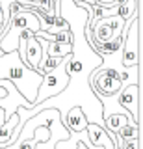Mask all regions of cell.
Listing matches in <instances>:
<instances>
[{
  "mask_svg": "<svg viewBox=\"0 0 143 149\" xmlns=\"http://www.w3.org/2000/svg\"><path fill=\"white\" fill-rule=\"evenodd\" d=\"M0 80L11 82L15 90L34 106V101L37 97V88L43 82V74L26 67L15 50V52L0 56Z\"/></svg>",
  "mask_w": 143,
  "mask_h": 149,
  "instance_id": "6da1fadb",
  "label": "cell"
},
{
  "mask_svg": "<svg viewBox=\"0 0 143 149\" xmlns=\"http://www.w3.org/2000/svg\"><path fill=\"white\" fill-rule=\"evenodd\" d=\"M128 22H124L119 15H113L110 19H99V21L93 22L91 28H84V36L86 41L89 43L91 49H97V47L110 43L115 37H124V28H126Z\"/></svg>",
  "mask_w": 143,
  "mask_h": 149,
  "instance_id": "7a4b0ae2",
  "label": "cell"
},
{
  "mask_svg": "<svg viewBox=\"0 0 143 149\" xmlns=\"http://www.w3.org/2000/svg\"><path fill=\"white\" fill-rule=\"evenodd\" d=\"M69 58H71V56H67L54 71L43 74V82H41V86L37 88V97H35V101H34V106H37V104H41V102L52 99V97H58L61 91L67 90L69 74L65 71V67H67Z\"/></svg>",
  "mask_w": 143,
  "mask_h": 149,
  "instance_id": "3957f363",
  "label": "cell"
},
{
  "mask_svg": "<svg viewBox=\"0 0 143 149\" xmlns=\"http://www.w3.org/2000/svg\"><path fill=\"white\" fill-rule=\"evenodd\" d=\"M140 32H141V15H137L134 21H130L124 28V41L121 49V65L126 69L137 67L141 60V50H140Z\"/></svg>",
  "mask_w": 143,
  "mask_h": 149,
  "instance_id": "277c9868",
  "label": "cell"
},
{
  "mask_svg": "<svg viewBox=\"0 0 143 149\" xmlns=\"http://www.w3.org/2000/svg\"><path fill=\"white\" fill-rule=\"evenodd\" d=\"M87 84H89V90L93 91L95 97L117 95L123 88L117 78V73L112 71V69H104V67H97L95 71H91Z\"/></svg>",
  "mask_w": 143,
  "mask_h": 149,
  "instance_id": "5b68a950",
  "label": "cell"
},
{
  "mask_svg": "<svg viewBox=\"0 0 143 149\" xmlns=\"http://www.w3.org/2000/svg\"><path fill=\"white\" fill-rule=\"evenodd\" d=\"M117 101H119V106H123L124 110L130 114L132 121L141 127V88L136 86V84H130V86H124L121 88L117 95Z\"/></svg>",
  "mask_w": 143,
  "mask_h": 149,
  "instance_id": "8992f818",
  "label": "cell"
},
{
  "mask_svg": "<svg viewBox=\"0 0 143 149\" xmlns=\"http://www.w3.org/2000/svg\"><path fill=\"white\" fill-rule=\"evenodd\" d=\"M86 134H87V140H89V146L91 149L95 147H100V149H113V142L110 138V134L106 132L102 127L95 123H87V129H86Z\"/></svg>",
  "mask_w": 143,
  "mask_h": 149,
  "instance_id": "52a82bcc",
  "label": "cell"
},
{
  "mask_svg": "<svg viewBox=\"0 0 143 149\" xmlns=\"http://www.w3.org/2000/svg\"><path fill=\"white\" fill-rule=\"evenodd\" d=\"M61 123H63V127L69 130V134H75V132H84L87 129V123H89V121H87L84 110H82L80 106H73V108L67 112L65 119H63Z\"/></svg>",
  "mask_w": 143,
  "mask_h": 149,
  "instance_id": "ba28073f",
  "label": "cell"
},
{
  "mask_svg": "<svg viewBox=\"0 0 143 149\" xmlns=\"http://www.w3.org/2000/svg\"><path fill=\"white\" fill-rule=\"evenodd\" d=\"M39 60H41V45L35 37H30L28 41H24V60H22V63L37 73Z\"/></svg>",
  "mask_w": 143,
  "mask_h": 149,
  "instance_id": "9c48e42d",
  "label": "cell"
},
{
  "mask_svg": "<svg viewBox=\"0 0 143 149\" xmlns=\"http://www.w3.org/2000/svg\"><path fill=\"white\" fill-rule=\"evenodd\" d=\"M117 15L121 17L124 22H130L137 15H141V8L137 6V0H121Z\"/></svg>",
  "mask_w": 143,
  "mask_h": 149,
  "instance_id": "30bf717a",
  "label": "cell"
},
{
  "mask_svg": "<svg viewBox=\"0 0 143 149\" xmlns=\"http://www.w3.org/2000/svg\"><path fill=\"white\" fill-rule=\"evenodd\" d=\"M17 125H19V116L17 114H13L8 121H4V125L0 127V149H6L10 146L11 134H13V130L17 129Z\"/></svg>",
  "mask_w": 143,
  "mask_h": 149,
  "instance_id": "8fae6325",
  "label": "cell"
},
{
  "mask_svg": "<svg viewBox=\"0 0 143 149\" xmlns=\"http://www.w3.org/2000/svg\"><path fill=\"white\" fill-rule=\"evenodd\" d=\"M73 54V43H54L47 41V56L48 58H67Z\"/></svg>",
  "mask_w": 143,
  "mask_h": 149,
  "instance_id": "7c38bea8",
  "label": "cell"
},
{
  "mask_svg": "<svg viewBox=\"0 0 143 149\" xmlns=\"http://www.w3.org/2000/svg\"><path fill=\"white\" fill-rule=\"evenodd\" d=\"M115 136H117L119 140H132V138H137V136H141V127L132 125V123H126L117 134H115Z\"/></svg>",
  "mask_w": 143,
  "mask_h": 149,
  "instance_id": "4fadbf2b",
  "label": "cell"
},
{
  "mask_svg": "<svg viewBox=\"0 0 143 149\" xmlns=\"http://www.w3.org/2000/svg\"><path fill=\"white\" fill-rule=\"evenodd\" d=\"M11 86H13L11 82H8V86H0V99L8 95V90H10ZM4 121H6V118H4V110L0 108V127H2V125H4Z\"/></svg>",
  "mask_w": 143,
  "mask_h": 149,
  "instance_id": "5bb4252c",
  "label": "cell"
},
{
  "mask_svg": "<svg viewBox=\"0 0 143 149\" xmlns=\"http://www.w3.org/2000/svg\"><path fill=\"white\" fill-rule=\"evenodd\" d=\"M0 24H4V13H2V9H0Z\"/></svg>",
  "mask_w": 143,
  "mask_h": 149,
  "instance_id": "9a60e30c",
  "label": "cell"
},
{
  "mask_svg": "<svg viewBox=\"0 0 143 149\" xmlns=\"http://www.w3.org/2000/svg\"><path fill=\"white\" fill-rule=\"evenodd\" d=\"M76 149H87V147H86V146H84V143H82V142H80V143H78V146H76Z\"/></svg>",
  "mask_w": 143,
  "mask_h": 149,
  "instance_id": "2e32d148",
  "label": "cell"
}]
</instances>
